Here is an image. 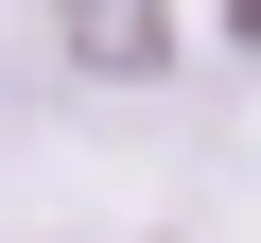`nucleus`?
<instances>
[{
	"mask_svg": "<svg viewBox=\"0 0 261 243\" xmlns=\"http://www.w3.org/2000/svg\"><path fill=\"white\" fill-rule=\"evenodd\" d=\"M53 52L87 87H157L174 70V0H53Z\"/></svg>",
	"mask_w": 261,
	"mask_h": 243,
	"instance_id": "nucleus-1",
	"label": "nucleus"
}]
</instances>
